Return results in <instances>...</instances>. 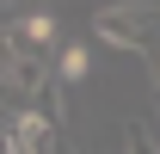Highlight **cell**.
<instances>
[{
  "label": "cell",
  "instance_id": "3957f363",
  "mask_svg": "<svg viewBox=\"0 0 160 154\" xmlns=\"http://www.w3.org/2000/svg\"><path fill=\"white\" fill-rule=\"evenodd\" d=\"M12 37H19V49H31V56H49L62 43V25H56V13H25V19H12Z\"/></svg>",
  "mask_w": 160,
  "mask_h": 154
},
{
  "label": "cell",
  "instance_id": "8992f818",
  "mask_svg": "<svg viewBox=\"0 0 160 154\" xmlns=\"http://www.w3.org/2000/svg\"><path fill=\"white\" fill-rule=\"evenodd\" d=\"M123 154H160V130H148V123H123Z\"/></svg>",
  "mask_w": 160,
  "mask_h": 154
},
{
  "label": "cell",
  "instance_id": "7a4b0ae2",
  "mask_svg": "<svg viewBox=\"0 0 160 154\" xmlns=\"http://www.w3.org/2000/svg\"><path fill=\"white\" fill-rule=\"evenodd\" d=\"M6 154H62V117L43 105H19L6 117Z\"/></svg>",
  "mask_w": 160,
  "mask_h": 154
},
{
  "label": "cell",
  "instance_id": "6da1fadb",
  "mask_svg": "<svg viewBox=\"0 0 160 154\" xmlns=\"http://www.w3.org/2000/svg\"><path fill=\"white\" fill-rule=\"evenodd\" d=\"M92 37L111 43V49H129V56H160V6L148 0H117L92 19Z\"/></svg>",
  "mask_w": 160,
  "mask_h": 154
},
{
  "label": "cell",
  "instance_id": "ba28073f",
  "mask_svg": "<svg viewBox=\"0 0 160 154\" xmlns=\"http://www.w3.org/2000/svg\"><path fill=\"white\" fill-rule=\"evenodd\" d=\"M19 6H25V0H19Z\"/></svg>",
  "mask_w": 160,
  "mask_h": 154
},
{
  "label": "cell",
  "instance_id": "277c9868",
  "mask_svg": "<svg viewBox=\"0 0 160 154\" xmlns=\"http://www.w3.org/2000/svg\"><path fill=\"white\" fill-rule=\"evenodd\" d=\"M92 74V49L86 43H62L56 49V80H86Z\"/></svg>",
  "mask_w": 160,
  "mask_h": 154
},
{
  "label": "cell",
  "instance_id": "52a82bcc",
  "mask_svg": "<svg viewBox=\"0 0 160 154\" xmlns=\"http://www.w3.org/2000/svg\"><path fill=\"white\" fill-rule=\"evenodd\" d=\"M0 6H19V0H0Z\"/></svg>",
  "mask_w": 160,
  "mask_h": 154
},
{
  "label": "cell",
  "instance_id": "5b68a950",
  "mask_svg": "<svg viewBox=\"0 0 160 154\" xmlns=\"http://www.w3.org/2000/svg\"><path fill=\"white\" fill-rule=\"evenodd\" d=\"M12 68H19V37H12V25H0V105L12 93Z\"/></svg>",
  "mask_w": 160,
  "mask_h": 154
}]
</instances>
